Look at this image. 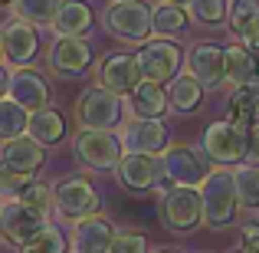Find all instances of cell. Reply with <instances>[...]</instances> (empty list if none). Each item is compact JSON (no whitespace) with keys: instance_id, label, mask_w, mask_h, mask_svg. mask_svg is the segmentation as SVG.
<instances>
[{"instance_id":"cell-1","label":"cell","mask_w":259,"mask_h":253,"mask_svg":"<svg viewBox=\"0 0 259 253\" xmlns=\"http://www.w3.org/2000/svg\"><path fill=\"white\" fill-rule=\"evenodd\" d=\"M200 201H203V221H207V227H213V230L227 227L236 217V207H240L236 188H233V174L230 171H210L203 177Z\"/></svg>"},{"instance_id":"cell-2","label":"cell","mask_w":259,"mask_h":253,"mask_svg":"<svg viewBox=\"0 0 259 253\" xmlns=\"http://www.w3.org/2000/svg\"><path fill=\"white\" fill-rule=\"evenodd\" d=\"M72 115H76L79 128H105V132H112L121 122V102L108 89L89 86L79 92L76 105H72Z\"/></svg>"},{"instance_id":"cell-3","label":"cell","mask_w":259,"mask_h":253,"mask_svg":"<svg viewBox=\"0 0 259 253\" xmlns=\"http://www.w3.org/2000/svg\"><path fill=\"white\" fill-rule=\"evenodd\" d=\"M181 46L167 37H158V40H145L135 53V63L141 69V79H151V83H171L181 69Z\"/></svg>"},{"instance_id":"cell-4","label":"cell","mask_w":259,"mask_h":253,"mask_svg":"<svg viewBox=\"0 0 259 253\" xmlns=\"http://www.w3.org/2000/svg\"><path fill=\"white\" fill-rule=\"evenodd\" d=\"M72 152L82 165L95 171H108L121 161V141L118 135L105 132V128H79V135L72 138Z\"/></svg>"},{"instance_id":"cell-5","label":"cell","mask_w":259,"mask_h":253,"mask_svg":"<svg viewBox=\"0 0 259 253\" xmlns=\"http://www.w3.org/2000/svg\"><path fill=\"white\" fill-rule=\"evenodd\" d=\"M161 221H164L167 230L174 234H190L197 224L203 221V201H200V191L194 188H174L164 191L161 197Z\"/></svg>"},{"instance_id":"cell-6","label":"cell","mask_w":259,"mask_h":253,"mask_svg":"<svg viewBox=\"0 0 259 253\" xmlns=\"http://www.w3.org/2000/svg\"><path fill=\"white\" fill-rule=\"evenodd\" d=\"M246 135L249 128L236 122H213L203 132V155L217 165H240L246 158Z\"/></svg>"},{"instance_id":"cell-7","label":"cell","mask_w":259,"mask_h":253,"mask_svg":"<svg viewBox=\"0 0 259 253\" xmlns=\"http://www.w3.org/2000/svg\"><path fill=\"white\" fill-rule=\"evenodd\" d=\"M158 165H161V177H167L177 188H197V184H203V177L210 174L207 158H203L200 152H194V148H187V145L164 148Z\"/></svg>"},{"instance_id":"cell-8","label":"cell","mask_w":259,"mask_h":253,"mask_svg":"<svg viewBox=\"0 0 259 253\" xmlns=\"http://www.w3.org/2000/svg\"><path fill=\"white\" fill-rule=\"evenodd\" d=\"M105 30L118 40H148L151 33V7L141 0H118L105 10Z\"/></svg>"},{"instance_id":"cell-9","label":"cell","mask_w":259,"mask_h":253,"mask_svg":"<svg viewBox=\"0 0 259 253\" xmlns=\"http://www.w3.org/2000/svg\"><path fill=\"white\" fill-rule=\"evenodd\" d=\"M53 204H56V210L63 217L82 221V217H92L99 210V191L85 177H66L56 188V194H53Z\"/></svg>"},{"instance_id":"cell-10","label":"cell","mask_w":259,"mask_h":253,"mask_svg":"<svg viewBox=\"0 0 259 253\" xmlns=\"http://www.w3.org/2000/svg\"><path fill=\"white\" fill-rule=\"evenodd\" d=\"M167 125L161 119H132L125 128H121V148L135 155H154L158 158L161 152L167 148Z\"/></svg>"},{"instance_id":"cell-11","label":"cell","mask_w":259,"mask_h":253,"mask_svg":"<svg viewBox=\"0 0 259 253\" xmlns=\"http://www.w3.org/2000/svg\"><path fill=\"white\" fill-rule=\"evenodd\" d=\"M43 227H46V214L26 207V204H20V201L0 207V234H4L7 240L20 243V247H23L30 237H36Z\"/></svg>"},{"instance_id":"cell-12","label":"cell","mask_w":259,"mask_h":253,"mask_svg":"<svg viewBox=\"0 0 259 253\" xmlns=\"http://www.w3.org/2000/svg\"><path fill=\"white\" fill-rule=\"evenodd\" d=\"M92 63V46L82 37H56L50 46V69L63 76H82Z\"/></svg>"},{"instance_id":"cell-13","label":"cell","mask_w":259,"mask_h":253,"mask_svg":"<svg viewBox=\"0 0 259 253\" xmlns=\"http://www.w3.org/2000/svg\"><path fill=\"white\" fill-rule=\"evenodd\" d=\"M138 83H141V69L135 63V56H128V53H112L99 63V86L108 89V92L128 95Z\"/></svg>"},{"instance_id":"cell-14","label":"cell","mask_w":259,"mask_h":253,"mask_svg":"<svg viewBox=\"0 0 259 253\" xmlns=\"http://www.w3.org/2000/svg\"><path fill=\"white\" fill-rule=\"evenodd\" d=\"M115 168H118L121 188L135 191V194L151 191L154 184H158V177H161V165H158L154 155H135V152H128V155H121V161Z\"/></svg>"},{"instance_id":"cell-15","label":"cell","mask_w":259,"mask_h":253,"mask_svg":"<svg viewBox=\"0 0 259 253\" xmlns=\"http://www.w3.org/2000/svg\"><path fill=\"white\" fill-rule=\"evenodd\" d=\"M0 40H4V56L10 59L13 66L33 63V56L39 53V37H36V30H33V23H23V20H17V17L4 26Z\"/></svg>"},{"instance_id":"cell-16","label":"cell","mask_w":259,"mask_h":253,"mask_svg":"<svg viewBox=\"0 0 259 253\" xmlns=\"http://www.w3.org/2000/svg\"><path fill=\"white\" fill-rule=\"evenodd\" d=\"M190 76L197 79L203 89H217L227 79V69H223V50L217 43H197L187 56Z\"/></svg>"},{"instance_id":"cell-17","label":"cell","mask_w":259,"mask_h":253,"mask_svg":"<svg viewBox=\"0 0 259 253\" xmlns=\"http://www.w3.org/2000/svg\"><path fill=\"white\" fill-rule=\"evenodd\" d=\"M0 161H4L10 171H17V174H36L39 168H43L46 161V152L39 141H33L30 135H20V138L13 141H4V148H0Z\"/></svg>"},{"instance_id":"cell-18","label":"cell","mask_w":259,"mask_h":253,"mask_svg":"<svg viewBox=\"0 0 259 253\" xmlns=\"http://www.w3.org/2000/svg\"><path fill=\"white\" fill-rule=\"evenodd\" d=\"M115 240V224L108 217H82L76 221V230H72V243H76V253H108Z\"/></svg>"},{"instance_id":"cell-19","label":"cell","mask_w":259,"mask_h":253,"mask_svg":"<svg viewBox=\"0 0 259 253\" xmlns=\"http://www.w3.org/2000/svg\"><path fill=\"white\" fill-rule=\"evenodd\" d=\"M7 95H10L17 105H23L26 112H36V109H46L50 89H46V83H43V76H39V73H33V69H17V73H10Z\"/></svg>"},{"instance_id":"cell-20","label":"cell","mask_w":259,"mask_h":253,"mask_svg":"<svg viewBox=\"0 0 259 253\" xmlns=\"http://www.w3.org/2000/svg\"><path fill=\"white\" fill-rule=\"evenodd\" d=\"M56 37H85L92 30V7L85 0H63L53 17Z\"/></svg>"},{"instance_id":"cell-21","label":"cell","mask_w":259,"mask_h":253,"mask_svg":"<svg viewBox=\"0 0 259 253\" xmlns=\"http://www.w3.org/2000/svg\"><path fill=\"white\" fill-rule=\"evenodd\" d=\"M128 105L138 119H161L167 109V92L161 83H151V79H141L138 86L128 92Z\"/></svg>"},{"instance_id":"cell-22","label":"cell","mask_w":259,"mask_h":253,"mask_svg":"<svg viewBox=\"0 0 259 253\" xmlns=\"http://www.w3.org/2000/svg\"><path fill=\"white\" fill-rule=\"evenodd\" d=\"M230 122L243 128H253L259 122V76L249 86H236V92L230 95Z\"/></svg>"},{"instance_id":"cell-23","label":"cell","mask_w":259,"mask_h":253,"mask_svg":"<svg viewBox=\"0 0 259 253\" xmlns=\"http://www.w3.org/2000/svg\"><path fill=\"white\" fill-rule=\"evenodd\" d=\"M223 69H227V79H230V83H236V86H249L259 76L256 56L243 43L227 46V50H223Z\"/></svg>"},{"instance_id":"cell-24","label":"cell","mask_w":259,"mask_h":253,"mask_svg":"<svg viewBox=\"0 0 259 253\" xmlns=\"http://www.w3.org/2000/svg\"><path fill=\"white\" fill-rule=\"evenodd\" d=\"M26 132H30V138L39 141V145H56L66 135V122L56 109H36V112H30Z\"/></svg>"},{"instance_id":"cell-25","label":"cell","mask_w":259,"mask_h":253,"mask_svg":"<svg viewBox=\"0 0 259 253\" xmlns=\"http://www.w3.org/2000/svg\"><path fill=\"white\" fill-rule=\"evenodd\" d=\"M203 102V86L197 83L194 76H174L171 79V89H167V105H174L177 112H194L200 109Z\"/></svg>"},{"instance_id":"cell-26","label":"cell","mask_w":259,"mask_h":253,"mask_svg":"<svg viewBox=\"0 0 259 253\" xmlns=\"http://www.w3.org/2000/svg\"><path fill=\"white\" fill-rule=\"evenodd\" d=\"M26 125H30V112L13 99H0V141H13L26 135Z\"/></svg>"},{"instance_id":"cell-27","label":"cell","mask_w":259,"mask_h":253,"mask_svg":"<svg viewBox=\"0 0 259 253\" xmlns=\"http://www.w3.org/2000/svg\"><path fill=\"white\" fill-rule=\"evenodd\" d=\"M10 4H13V17L23 20V23H53L63 0H10Z\"/></svg>"},{"instance_id":"cell-28","label":"cell","mask_w":259,"mask_h":253,"mask_svg":"<svg viewBox=\"0 0 259 253\" xmlns=\"http://www.w3.org/2000/svg\"><path fill=\"white\" fill-rule=\"evenodd\" d=\"M233 188H236V201L243 207H259V168L246 165L233 171Z\"/></svg>"},{"instance_id":"cell-29","label":"cell","mask_w":259,"mask_h":253,"mask_svg":"<svg viewBox=\"0 0 259 253\" xmlns=\"http://www.w3.org/2000/svg\"><path fill=\"white\" fill-rule=\"evenodd\" d=\"M187 26V13L174 4H161L151 10V30H158L161 37H171V33H181Z\"/></svg>"},{"instance_id":"cell-30","label":"cell","mask_w":259,"mask_h":253,"mask_svg":"<svg viewBox=\"0 0 259 253\" xmlns=\"http://www.w3.org/2000/svg\"><path fill=\"white\" fill-rule=\"evenodd\" d=\"M227 13H230V26L243 37L259 23V0H233Z\"/></svg>"},{"instance_id":"cell-31","label":"cell","mask_w":259,"mask_h":253,"mask_svg":"<svg viewBox=\"0 0 259 253\" xmlns=\"http://www.w3.org/2000/svg\"><path fill=\"white\" fill-rule=\"evenodd\" d=\"M190 7V17L197 23H207V26H220L227 20V0H187Z\"/></svg>"},{"instance_id":"cell-32","label":"cell","mask_w":259,"mask_h":253,"mask_svg":"<svg viewBox=\"0 0 259 253\" xmlns=\"http://www.w3.org/2000/svg\"><path fill=\"white\" fill-rule=\"evenodd\" d=\"M23 253H66V237L59 234V227H43L23 243Z\"/></svg>"},{"instance_id":"cell-33","label":"cell","mask_w":259,"mask_h":253,"mask_svg":"<svg viewBox=\"0 0 259 253\" xmlns=\"http://www.w3.org/2000/svg\"><path fill=\"white\" fill-rule=\"evenodd\" d=\"M17 201L26 204V207H33V210H39V214H46V210L53 207V188H50V184H43V181H30L17 194Z\"/></svg>"},{"instance_id":"cell-34","label":"cell","mask_w":259,"mask_h":253,"mask_svg":"<svg viewBox=\"0 0 259 253\" xmlns=\"http://www.w3.org/2000/svg\"><path fill=\"white\" fill-rule=\"evenodd\" d=\"M108 253H148V240L141 234H121L112 240Z\"/></svg>"},{"instance_id":"cell-35","label":"cell","mask_w":259,"mask_h":253,"mask_svg":"<svg viewBox=\"0 0 259 253\" xmlns=\"http://www.w3.org/2000/svg\"><path fill=\"white\" fill-rule=\"evenodd\" d=\"M30 181H33L30 174H17V171H10L0 161V191H4V194H20Z\"/></svg>"},{"instance_id":"cell-36","label":"cell","mask_w":259,"mask_h":253,"mask_svg":"<svg viewBox=\"0 0 259 253\" xmlns=\"http://www.w3.org/2000/svg\"><path fill=\"white\" fill-rule=\"evenodd\" d=\"M246 158H249L253 168H259V122L249 128V135H246Z\"/></svg>"},{"instance_id":"cell-37","label":"cell","mask_w":259,"mask_h":253,"mask_svg":"<svg viewBox=\"0 0 259 253\" xmlns=\"http://www.w3.org/2000/svg\"><path fill=\"white\" fill-rule=\"evenodd\" d=\"M7 83H10V73H7L4 66H0V99L7 95Z\"/></svg>"},{"instance_id":"cell-38","label":"cell","mask_w":259,"mask_h":253,"mask_svg":"<svg viewBox=\"0 0 259 253\" xmlns=\"http://www.w3.org/2000/svg\"><path fill=\"white\" fill-rule=\"evenodd\" d=\"M161 4H174V7H181V4H187V0H161Z\"/></svg>"},{"instance_id":"cell-39","label":"cell","mask_w":259,"mask_h":253,"mask_svg":"<svg viewBox=\"0 0 259 253\" xmlns=\"http://www.w3.org/2000/svg\"><path fill=\"white\" fill-rule=\"evenodd\" d=\"M161 253H181V250H161Z\"/></svg>"},{"instance_id":"cell-40","label":"cell","mask_w":259,"mask_h":253,"mask_svg":"<svg viewBox=\"0 0 259 253\" xmlns=\"http://www.w3.org/2000/svg\"><path fill=\"white\" fill-rule=\"evenodd\" d=\"M0 56H4V40H0Z\"/></svg>"},{"instance_id":"cell-41","label":"cell","mask_w":259,"mask_h":253,"mask_svg":"<svg viewBox=\"0 0 259 253\" xmlns=\"http://www.w3.org/2000/svg\"><path fill=\"white\" fill-rule=\"evenodd\" d=\"M236 253H249V250H246V247H243V250H236Z\"/></svg>"},{"instance_id":"cell-42","label":"cell","mask_w":259,"mask_h":253,"mask_svg":"<svg viewBox=\"0 0 259 253\" xmlns=\"http://www.w3.org/2000/svg\"><path fill=\"white\" fill-rule=\"evenodd\" d=\"M0 4H10V0H0Z\"/></svg>"},{"instance_id":"cell-43","label":"cell","mask_w":259,"mask_h":253,"mask_svg":"<svg viewBox=\"0 0 259 253\" xmlns=\"http://www.w3.org/2000/svg\"><path fill=\"white\" fill-rule=\"evenodd\" d=\"M0 207H4V204H0ZM0 237H4V234H0Z\"/></svg>"},{"instance_id":"cell-44","label":"cell","mask_w":259,"mask_h":253,"mask_svg":"<svg viewBox=\"0 0 259 253\" xmlns=\"http://www.w3.org/2000/svg\"><path fill=\"white\" fill-rule=\"evenodd\" d=\"M115 4H118V0H115Z\"/></svg>"}]
</instances>
